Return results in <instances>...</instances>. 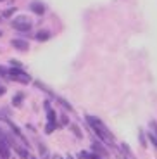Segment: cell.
I'll return each mask as SVG.
<instances>
[{
    "instance_id": "6da1fadb",
    "label": "cell",
    "mask_w": 157,
    "mask_h": 159,
    "mask_svg": "<svg viewBox=\"0 0 157 159\" xmlns=\"http://www.w3.org/2000/svg\"><path fill=\"white\" fill-rule=\"evenodd\" d=\"M87 121L93 126V130H95V133H97L98 137L102 140H105V143H112V137L109 135V131L105 130V126L102 125V121L98 118H93V116H87Z\"/></svg>"
},
{
    "instance_id": "7a4b0ae2",
    "label": "cell",
    "mask_w": 157,
    "mask_h": 159,
    "mask_svg": "<svg viewBox=\"0 0 157 159\" xmlns=\"http://www.w3.org/2000/svg\"><path fill=\"white\" fill-rule=\"evenodd\" d=\"M31 26H33V21L28 16H23V14L17 16V17H14V21H12V28L17 30V31H21V33H28L29 30H31Z\"/></svg>"
},
{
    "instance_id": "3957f363",
    "label": "cell",
    "mask_w": 157,
    "mask_h": 159,
    "mask_svg": "<svg viewBox=\"0 0 157 159\" xmlns=\"http://www.w3.org/2000/svg\"><path fill=\"white\" fill-rule=\"evenodd\" d=\"M9 73V76H11L14 81H21V83H29V76H28V73H24L23 69L19 68H14L12 66L11 69H5V75Z\"/></svg>"
},
{
    "instance_id": "277c9868",
    "label": "cell",
    "mask_w": 157,
    "mask_h": 159,
    "mask_svg": "<svg viewBox=\"0 0 157 159\" xmlns=\"http://www.w3.org/2000/svg\"><path fill=\"white\" fill-rule=\"evenodd\" d=\"M11 45L16 50H21V52H26V50H29V43H28L26 40H19V38H14L11 42Z\"/></svg>"
},
{
    "instance_id": "5b68a950",
    "label": "cell",
    "mask_w": 157,
    "mask_h": 159,
    "mask_svg": "<svg viewBox=\"0 0 157 159\" xmlns=\"http://www.w3.org/2000/svg\"><path fill=\"white\" fill-rule=\"evenodd\" d=\"M29 9L35 12L36 16H42L45 12V5L42 4V2H31V4H29Z\"/></svg>"
},
{
    "instance_id": "8992f818",
    "label": "cell",
    "mask_w": 157,
    "mask_h": 159,
    "mask_svg": "<svg viewBox=\"0 0 157 159\" xmlns=\"http://www.w3.org/2000/svg\"><path fill=\"white\" fill-rule=\"evenodd\" d=\"M0 156H2L4 159H9V157H11V151H9L7 142H5V140H0Z\"/></svg>"
},
{
    "instance_id": "52a82bcc",
    "label": "cell",
    "mask_w": 157,
    "mask_h": 159,
    "mask_svg": "<svg viewBox=\"0 0 157 159\" xmlns=\"http://www.w3.org/2000/svg\"><path fill=\"white\" fill-rule=\"evenodd\" d=\"M38 42H45V40H48L50 38V33L47 31V30H42V31H38L36 33V36H35Z\"/></svg>"
},
{
    "instance_id": "ba28073f",
    "label": "cell",
    "mask_w": 157,
    "mask_h": 159,
    "mask_svg": "<svg viewBox=\"0 0 157 159\" xmlns=\"http://www.w3.org/2000/svg\"><path fill=\"white\" fill-rule=\"evenodd\" d=\"M21 99H23V93H17V95L12 99V102L16 104V106H21Z\"/></svg>"
},
{
    "instance_id": "9c48e42d",
    "label": "cell",
    "mask_w": 157,
    "mask_h": 159,
    "mask_svg": "<svg viewBox=\"0 0 157 159\" xmlns=\"http://www.w3.org/2000/svg\"><path fill=\"white\" fill-rule=\"evenodd\" d=\"M54 126H55V121H48L47 123V133H52V131H54Z\"/></svg>"
},
{
    "instance_id": "30bf717a",
    "label": "cell",
    "mask_w": 157,
    "mask_h": 159,
    "mask_svg": "<svg viewBox=\"0 0 157 159\" xmlns=\"http://www.w3.org/2000/svg\"><path fill=\"white\" fill-rule=\"evenodd\" d=\"M14 12H16V9H7V11H5L4 14H2V16H4V17H9V16H12Z\"/></svg>"
},
{
    "instance_id": "8fae6325",
    "label": "cell",
    "mask_w": 157,
    "mask_h": 159,
    "mask_svg": "<svg viewBox=\"0 0 157 159\" xmlns=\"http://www.w3.org/2000/svg\"><path fill=\"white\" fill-rule=\"evenodd\" d=\"M17 152H19V154H21V157H24V159L28 157V152H26V151H21V149H19V151H17Z\"/></svg>"
},
{
    "instance_id": "7c38bea8",
    "label": "cell",
    "mask_w": 157,
    "mask_h": 159,
    "mask_svg": "<svg viewBox=\"0 0 157 159\" xmlns=\"http://www.w3.org/2000/svg\"><path fill=\"white\" fill-rule=\"evenodd\" d=\"M73 131H74L76 135H78V137H79V131H78V126H73Z\"/></svg>"
},
{
    "instance_id": "4fadbf2b",
    "label": "cell",
    "mask_w": 157,
    "mask_h": 159,
    "mask_svg": "<svg viewBox=\"0 0 157 159\" xmlns=\"http://www.w3.org/2000/svg\"><path fill=\"white\" fill-rule=\"evenodd\" d=\"M4 93H5V88H4V87H0V95H4Z\"/></svg>"
},
{
    "instance_id": "5bb4252c",
    "label": "cell",
    "mask_w": 157,
    "mask_h": 159,
    "mask_svg": "<svg viewBox=\"0 0 157 159\" xmlns=\"http://www.w3.org/2000/svg\"><path fill=\"white\" fill-rule=\"evenodd\" d=\"M88 159H100L98 156H88Z\"/></svg>"
},
{
    "instance_id": "9a60e30c",
    "label": "cell",
    "mask_w": 157,
    "mask_h": 159,
    "mask_svg": "<svg viewBox=\"0 0 157 159\" xmlns=\"http://www.w3.org/2000/svg\"><path fill=\"white\" fill-rule=\"evenodd\" d=\"M0 36H2V31H0Z\"/></svg>"
},
{
    "instance_id": "2e32d148",
    "label": "cell",
    "mask_w": 157,
    "mask_h": 159,
    "mask_svg": "<svg viewBox=\"0 0 157 159\" xmlns=\"http://www.w3.org/2000/svg\"><path fill=\"white\" fill-rule=\"evenodd\" d=\"M0 2H2V0H0Z\"/></svg>"
},
{
    "instance_id": "e0dca14e",
    "label": "cell",
    "mask_w": 157,
    "mask_h": 159,
    "mask_svg": "<svg viewBox=\"0 0 157 159\" xmlns=\"http://www.w3.org/2000/svg\"><path fill=\"white\" fill-rule=\"evenodd\" d=\"M0 19H2V17H0Z\"/></svg>"
}]
</instances>
